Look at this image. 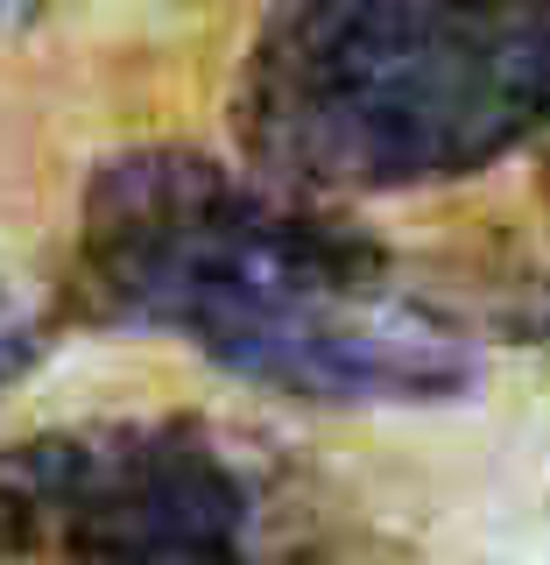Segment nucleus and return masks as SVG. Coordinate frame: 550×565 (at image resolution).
Returning <instances> with one entry per match:
<instances>
[{
	"label": "nucleus",
	"instance_id": "obj_1",
	"mask_svg": "<svg viewBox=\"0 0 550 565\" xmlns=\"http://www.w3.org/2000/svg\"><path fill=\"white\" fill-rule=\"evenodd\" d=\"M78 276L106 318L317 411H417L481 382L466 326L381 241L191 141H141L85 177Z\"/></svg>",
	"mask_w": 550,
	"mask_h": 565
},
{
	"label": "nucleus",
	"instance_id": "obj_6",
	"mask_svg": "<svg viewBox=\"0 0 550 565\" xmlns=\"http://www.w3.org/2000/svg\"><path fill=\"white\" fill-rule=\"evenodd\" d=\"M0 8H8V0H0Z\"/></svg>",
	"mask_w": 550,
	"mask_h": 565
},
{
	"label": "nucleus",
	"instance_id": "obj_5",
	"mask_svg": "<svg viewBox=\"0 0 550 565\" xmlns=\"http://www.w3.org/2000/svg\"><path fill=\"white\" fill-rule=\"evenodd\" d=\"M543 205H550V170H543Z\"/></svg>",
	"mask_w": 550,
	"mask_h": 565
},
{
	"label": "nucleus",
	"instance_id": "obj_4",
	"mask_svg": "<svg viewBox=\"0 0 550 565\" xmlns=\"http://www.w3.org/2000/svg\"><path fill=\"white\" fill-rule=\"evenodd\" d=\"M43 318H35L29 297H14L8 282H0V388L8 382H22L35 361H43Z\"/></svg>",
	"mask_w": 550,
	"mask_h": 565
},
{
	"label": "nucleus",
	"instance_id": "obj_3",
	"mask_svg": "<svg viewBox=\"0 0 550 565\" xmlns=\"http://www.w3.org/2000/svg\"><path fill=\"white\" fill-rule=\"evenodd\" d=\"M247 494L184 417L78 424L0 452V544L64 565H247Z\"/></svg>",
	"mask_w": 550,
	"mask_h": 565
},
{
	"label": "nucleus",
	"instance_id": "obj_2",
	"mask_svg": "<svg viewBox=\"0 0 550 565\" xmlns=\"http://www.w3.org/2000/svg\"><path fill=\"white\" fill-rule=\"evenodd\" d=\"M234 135L311 199L481 177L550 135V0H282L247 43Z\"/></svg>",
	"mask_w": 550,
	"mask_h": 565
}]
</instances>
